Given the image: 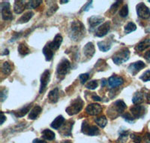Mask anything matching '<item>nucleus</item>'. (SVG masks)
Returning a JSON list of instances; mask_svg holds the SVG:
<instances>
[{
  "label": "nucleus",
  "mask_w": 150,
  "mask_h": 143,
  "mask_svg": "<svg viewBox=\"0 0 150 143\" xmlns=\"http://www.w3.org/2000/svg\"><path fill=\"white\" fill-rule=\"evenodd\" d=\"M86 34V29L83 24L79 21H74L71 24L69 35L74 41H80Z\"/></svg>",
  "instance_id": "nucleus-1"
},
{
  "label": "nucleus",
  "mask_w": 150,
  "mask_h": 143,
  "mask_svg": "<svg viewBox=\"0 0 150 143\" xmlns=\"http://www.w3.org/2000/svg\"><path fill=\"white\" fill-rule=\"evenodd\" d=\"M83 105V101L80 99V97H78L77 99L72 101L71 104L68 108H66L65 111L70 116L74 115V114H77V113H79L82 110Z\"/></svg>",
  "instance_id": "nucleus-2"
},
{
  "label": "nucleus",
  "mask_w": 150,
  "mask_h": 143,
  "mask_svg": "<svg viewBox=\"0 0 150 143\" xmlns=\"http://www.w3.org/2000/svg\"><path fill=\"white\" fill-rule=\"evenodd\" d=\"M130 51L128 48H122L120 51H117L113 56H112V60L116 64L120 65L122 63L126 62L129 59Z\"/></svg>",
  "instance_id": "nucleus-3"
},
{
  "label": "nucleus",
  "mask_w": 150,
  "mask_h": 143,
  "mask_svg": "<svg viewBox=\"0 0 150 143\" xmlns=\"http://www.w3.org/2000/svg\"><path fill=\"white\" fill-rule=\"evenodd\" d=\"M125 109H126V104L122 100H117L111 106L108 113L109 114H110L111 112H112V114L115 113L116 114V116H118L119 114H122L125 110Z\"/></svg>",
  "instance_id": "nucleus-4"
},
{
  "label": "nucleus",
  "mask_w": 150,
  "mask_h": 143,
  "mask_svg": "<svg viewBox=\"0 0 150 143\" xmlns=\"http://www.w3.org/2000/svg\"><path fill=\"white\" fill-rule=\"evenodd\" d=\"M1 13L4 21H11L13 19L10 4L8 2H4L1 4Z\"/></svg>",
  "instance_id": "nucleus-5"
},
{
  "label": "nucleus",
  "mask_w": 150,
  "mask_h": 143,
  "mask_svg": "<svg viewBox=\"0 0 150 143\" xmlns=\"http://www.w3.org/2000/svg\"><path fill=\"white\" fill-rule=\"evenodd\" d=\"M82 132L88 136H96L99 134L98 128L96 126H91L87 121L83 122Z\"/></svg>",
  "instance_id": "nucleus-6"
},
{
  "label": "nucleus",
  "mask_w": 150,
  "mask_h": 143,
  "mask_svg": "<svg viewBox=\"0 0 150 143\" xmlns=\"http://www.w3.org/2000/svg\"><path fill=\"white\" fill-rule=\"evenodd\" d=\"M71 68V63L67 59H62L57 66L56 72L59 75H65L68 72Z\"/></svg>",
  "instance_id": "nucleus-7"
},
{
  "label": "nucleus",
  "mask_w": 150,
  "mask_h": 143,
  "mask_svg": "<svg viewBox=\"0 0 150 143\" xmlns=\"http://www.w3.org/2000/svg\"><path fill=\"white\" fill-rule=\"evenodd\" d=\"M137 15L142 19H148L150 17L149 9L143 2H140L137 5Z\"/></svg>",
  "instance_id": "nucleus-8"
},
{
  "label": "nucleus",
  "mask_w": 150,
  "mask_h": 143,
  "mask_svg": "<svg viewBox=\"0 0 150 143\" xmlns=\"http://www.w3.org/2000/svg\"><path fill=\"white\" fill-rule=\"evenodd\" d=\"M50 79V72L49 70H45L41 77V86H40L39 92L42 93L45 91L47 86L49 84Z\"/></svg>",
  "instance_id": "nucleus-9"
},
{
  "label": "nucleus",
  "mask_w": 150,
  "mask_h": 143,
  "mask_svg": "<svg viewBox=\"0 0 150 143\" xmlns=\"http://www.w3.org/2000/svg\"><path fill=\"white\" fill-rule=\"evenodd\" d=\"M86 112L90 115H98L102 112V107L97 103L89 104L86 109Z\"/></svg>",
  "instance_id": "nucleus-10"
},
{
  "label": "nucleus",
  "mask_w": 150,
  "mask_h": 143,
  "mask_svg": "<svg viewBox=\"0 0 150 143\" xmlns=\"http://www.w3.org/2000/svg\"><path fill=\"white\" fill-rule=\"evenodd\" d=\"M131 112L134 118H140L144 115L146 112V109L144 106H135L131 108Z\"/></svg>",
  "instance_id": "nucleus-11"
},
{
  "label": "nucleus",
  "mask_w": 150,
  "mask_h": 143,
  "mask_svg": "<svg viewBox=\"0 0 150 143\" xmlns=\"http://www.w3.org/2000/svg\"><path fill=\"white\" fill-rule=\"evenodd\" d=\"M145 67L146 64L143 61H137L136 63H134L130 65L129 67H128V70L132 75H135V74L137 73L138 72H140V70L143 69Z\"/></svg>",
  "instance_id": "nucleus-12"
},
{
  "label": "nucleus",
  "mask_w": 150,
  "mask_h": 143,
  "mask_svg": "<svg viewBox=\"0 0 150 143\" xmlns=\"http://www.w3.org/2000/svg\"><path fill=\"white\" fill-rule=\"evenodd\" d=\"M110 23L109 21L105 22L98 28L96 32V36H98V37H103L110 30Z\"/></svg>",
  "instance_id": "nucleus-13"
},
{
  "label": "nucleus",
  "mask_w": 150,
  "mask_h": 143,
  "mask_svg": "<svg viewBox=\"0 0 150 143\" xmlns=\"http://www.w3.org/2000/svg\"><path fill=\"white\" fill-rule=\"evenodd\" d=\"M96 52V48L92 42H88L83 48V54L88 59H90L93 56Z\"/></svg>",
  "instance_id": "nucleus-14"
},
{
  "label": "nucleus",
  "mask_w": 150,
  "mask_h": 143,
  "mask_svg": "<svg viewBox=\"0 0 150 143\" xmlns=\"http://www.w3.org/2000/svg\"><path fill=\"white\" fill-rule=\"evenodd\" d=\"M124 83V80L122 77L116 76V75H113L111 76L109 79H108V84L111 87H116L122 85Z\"/></svg>",
  "instance_id": "nucleus-15"
},
{
  "label": "nucleus",
  "mask_w": 150,
  "mask_h": 143,
  "mask_svg": "<svg viewBox=\"0 0 150 143\" xmlns=\"http://www.w3.org/2000/svg\"><path fill=\"white\" fill-rule=\"evenodd\" d=\"M104 17H101L100 16H92L89 18V27L91 29H94L95 27L98 26L99 24H101L104 21Z\"/></svg>",
  "instance_id": "nucleus-16"
},
{
  "label": "nucleus",
  "mask_w": 150,
  "mask_h": 143,
  "mask_svg": "<svg viewBox=\"0 0 150 143\" xmlns=\"http://www.w3.org/2000/svg\"><path fill=\"white\" fill-rule=\"evenodd\" d=\"M62 42V37L61 35L58 34L55 36L53 41L49 43L48 44H49V46L50 47V48L53 51H56V50H58Z\"/></svg>",
  "instance_id": "nucleus-17"
},
{
  "label": "nucleus",
  "mask_w": 150,
  "mask_h": 143,
  "mask_svg": "<svg viewBox=\"0 0 150 143\" xmlns=\"http://www.w3.org/2000/svg\"><path fill=\"white\" fill-rule=\"evenodd\" d=\"M59 98V92L57 87L52 90L48 94V100L51 103H56L58 102Z\"/></svg>",
  "instance_id": "nucleus-18"
},
{
  "label": "nucleus",
  "mask_w": 150,
  "mask_h": 143,
  "mask_svg": "<svg viewBox=\"0 0 150 143\" xmlns=\"http://www.w3.org/2000/svg\"><path fill=\"white\" fill-rule=\"evenodd\" d=\"M26 9V4L25 1H15L14 5V11L16 14H21Z\"/></svg>",
  "instance_id": "nucleus-19"
},
{
  "label": "nucleus",
  "mask_w": 150,
  "mask_h": 143,
  "mask_svg": "<svg viewBox=\"0 0 150 143\" xmlns=\"http://www.w3.org/2000/svg\"><path fill=\"white\" fill-rule=\"evenodd\" d=\"M42 111V109H41V106H36L33 108L32 110L30 111L29 114V118L30 120H35L38 118V116L39 115L40 113Z\"/></svg>",
  "instance_id": "nucleus-20"
},
{
  "label": "nucleus",
  "mask_w": 150,
  "mask_h": 143,
  "mask_svg": "<svg viewBox=\"0 0 150 143\" xmlns=\"http://www.w3.org/2000/svg\"><path fill=\"white\" fill-rule=\"evenodd\" d=\"M43 54L46 57L47 61H50V60L53 59V51L50 48V47L49 46V44H47L45 48H43Z\"/></svg>",
  "instance_id": "nucleus-21"
},
{
  "label": "nucleus",
  "mask_w": 150,
  "mask_h": 143,
  "mask_svg": "<svg viewBox=\"0 0 150 143\" xmlns=\"http://www.w3.org/2000/svg\"><path fill=\"white\" fill-rule=\"evenodd\" d=\"M64 122H65V118H64L63 116H62V115L58 116V117L55 118L54 121L52 122L51 127L56 129H59L62 125L63 124Z\"/></svg>",
  "instance_id": "nucleus-22"
},
{
  "label": "nucleus",
  "mask_w": 150,
  "mask_h": 143,
  "mask_svg": "<svg viewBox=\"0 0 150 143\" xmlns=\"http://www.w3.org/2000/svg\"><path fill=\"white\" fill-rule=\"evenodd\" d=\"M150 46V39H145L143 41H140L136 47V50L139 51H143L147 48Z\"/></svg>",
  "instance_id": "nucleus-23"
},
{
  "label": "nucleus",
  "mask_w": 150,
  "mask_h": 143,
  "mask_svg": "<svg viewBox=\"0 0 150 143\" xmlns=\"http://www.w3.org/2000/svg\"><path fill=\"white\" fill-rule=\"evenodd\" d=\"M18 52L21 56H26L30 53V50L29 47L25 43H21L18 46Z\"/></svg>",
  "instance_id": "nucleus-24"
},
{
  "label": "nucleus",
  "mask_w": 150,
  "mask_h": 143,
  "mask_svg": "<svg viewBox=\"0 0 150 143\" xmlns=\"http://www.w3.org/2000/svg\"><path fill=\"white\" fill-rule=\"evenodd\" d=\"M33 15H34V13H33V11L26 12V13H25L23 15L21 16V18L17 21V22H18L19 24H25V23H27L28 21L33 17Z\"/></svg>",
  "instance_id": "nucleus-25"
},
{
  "label": "nucleus",
  "mask_w": 150,
  "mask_h": 143,
  "mask_svg": "<svg viewBox=\"0 0 150 143\" xmlns=\"http://www.w3.org/2000/svg\"><path fill=\"white\" fill-rule=\"evenodd\" d=\"M31 108V105H28L26 106H24L23 108L21 109L20 110L17 111L16 112H14V115L17 118H21V117H23V116L26 115L28 112H29V109Z\"/></svg>",
  "instance_id": "nucleus-26"
},
{
  "label": "nucleus",
  "mask_w": 150,
  "mask_h": 143,
  "mask_svg": "<svg viewBox=\"0 0 150 143\" xmlns=\"http://www.w3.org/2000/svg\"><path fill=\"white\" fill-rule=\"evenodd\" d=\"M98 46L100 51H103V52H107L111 48V44L108 42V41H99L98 42Z\"/></svg>",
  "instance_id": "nucleus-27"
},
{
  "label": "nucleus",
  "mask_w": 150,
  "mask_h": 143,
  "mask_svg": "<svg viewBox=\"0 0 150 143\" xmlns=\"http://www.w3.org/2000/svg\"><path fill=\"white\" fill-rule=\"evenodd\" d=\"M42 136L45 139L51 141V140L54 139L56 135H55L54 132H53L52 130H50V129H45V130H43Z\"/></svg>",
  "instance_id": "nucleus-28"
},
{
  "label": "nucleus",
  "mask_w": 150,
  "mask_h": 143,
  "mask_svg": "<svg viewBox=\"0 0 150 143\" xmlns=\"http://www.w3.org/2000/svg\"><path fill=\"white\" fill-rule=\"evenodd\" d=\"M143 101V94L142 92H137L132 98V102L134 104H140Z\"/></svg>",
  "instance_id": "nucleus-29"
},
{
  "label": "nucleus",
  "mask_w": 150,
  "mask_h": 143,
  "mask_svg": "<svg viewBox=\"0 0 150 143\" xmlns=\"http://www.w3.org/2000/svg\"><path fill=\"white\" fill-rule=\"evenodd\" d=\"M95 121H96V123L99 127H101L102 128L106 126V124H108V119H107L105 116L104 115L96 118Z\"/></svg>",
  "instance_id": "nucleus-30"
},
{
  "label": "nucleus",
  "mask_w": 150,
  "mask_h": 143,
  "mask_svg": "<svg viewBox=\"0 0 150 143\" xmlns=\"http://www.w3.org/2000/svg\"><path fill=\"white\" fill-rule=\"evenodd\" d=\"M137 29V26L133 22H129L128 24H127V25H125V32L126 34H128L130 32H134Z\"/></svg>",
  "instance_id": "nucleus-31"
},
{
  "label": "nucleus",
  "mask_w": 150,
  "mask_h": 143,
  "mask_svg": "<svg viewBox=\"0 0 150 143\" xmlns=\"http://www.w3.org/2000/svg\"><path fill=\"white\" fill-rule=\"evenodd\" d=\"M2 73L5 75H8L11 72V67L9 63L8 62H5L2 66Z\"/></svg>",
  "instance_id": "nucleus-32"
},
{
  "label": "nucleus",
  "mask_w": 150,
  "mask_h": 143,
  "mask_svg": "<svg viewBox=\"0 0 150 143\" xmlns=\"http://www.w3.org/2000/svg\"><path fill=\"white\" fill-rule=\"evenodd\" d=\"M42 1H30L26 4V9H34L38 7L41 3Z\"/></svg>",
  "instance_id": "nucleus-33"
},
{
  "label": "nucleus",
  "mask_w": 150,
  "mask_h": 143,
  "mask_svg": "<svg viewBox=\"0 0 150 143\" xmlns=\"http://www.w3.org/2000/svg\"><path fill=\"white\" fill-rule=\"evenodd\" d=\"M128 14V7L127 5H125L120 11V16L122 17H126Z\"/></svg>",
  "instance_id": "nucleus-34"
},
{
  "label": "nucleus",
  "mask_w": 150,
  "mask_h": 143,
  "mask_svg": "<svg viewBox=\"0 0 150 143\" xmlns=\"http://www.w3.org/2000/svg\"><path fill=\"white\" fill-rule=\"evenodd\" d=\"M98 82L97 81H91L89 83L86 84V87L87 89H89V90H95L98 87Z\"/></svg>",
  "instance_id": "nucleus-35"
},
{
  "label": "nucleus",
  "mask_w": 150,
  "mask_h": 143,
  "mask_svg": "<svg viewBox=\"0 0 150 143\" xmlns=\"http://www.w3.org/2000/svg\"><path fill=\"white\" fill-rule=\"evenodd\" d=\"M140 79H141L143 82H149L150 81V70H147L140 77Z\"/></svg>",
  "instance_id": "nucleus-36"
},
{
  "label": "nucleus",
  "mask_w": 150,
  "mask_h": 143,
  "mask_svg": "<svg viewBox=\"0 0 150 143\" xmlns=\"http://www.w3.org/2000/svg\"><path fill=\"white\" fill-rule=\"evenodd\" d=\"M120 3H122V1H117V2H115V3L111 6L110 11V12L112 14H115V13H116V11L118 10V9L120 8Z\"/></svg>",
  "instance_id": "nucleus-37"
},
{
  "label": "nucleus",
  "mask_w": 150,
  "mask_h": 143,
  "mask_svg": "<svg viewBox=\"0 0 150 143\" xmlns=\"http://www.w3.org/2000/svg\"><path fill=\"white\" fill-rule=\"evenodd\" d=\"M57 10H58V6H57V5L55 4V5H52L51 7L48 9L47 12V15L49 16V17H50V16L53 15V14H54L55 12H56Z\"/></svg>",
  "instance_id": "nucleus-38"
},
{
  "label": "nucleus",
  "mask_w": 150,
  "mask_h": 143,
  "mask_svg": "<svg viewBox=\"0 0 150 143\" xmlns=\"http://www.w3.org/2000/svg\"><path fill=\"white\" fill-rule=\"evenodd\" d=\"M79 78H80V82H81V83L85 84L86 82L88 81V79H89V75L88 73L81 74V75H80Z\"/></svg>",
  "instance_id": "nucleus-39"
},
{
  "label": "nucleus",
  "mask_w": 150,
  "mask_h": 143,
  "mask_svg": "<svg viewBox=\"0 0 150 143\" xmlns=\"http://www.w3.org/2000/svg\"><path fill=\"white\" fill-rule=\"evenodd\" d=\"M131 137L134 143L141 142V137H140V136H138V135H137L136 133H132V134L131 135Z\"/></svg>",
  "instance_id": "nucleus-40"
},
{
  "label": "nucleus",
  "mask_w": 150,
  "mask_h": 143,
  "mask_svg": "<svg viewBox=\"0 0 150 143\" xmlns=\"http://www.w3.org/2000/svg\"><path fill=\"white\" fill-rule=\"evenodd\" d=\"M123 118H125V120L126 121H128V122H133L134 121V117L132 116V114H129V113H125V114H123L122 115Z\"/></svg>",
  "instance_id": "nucleus-41"
},
{
  "label": "nucleus",
  "mask_w": 150,
  "mask_h": 143,
  "mask_svg": "<svg viewBox=\"0 0 150 143\" xmlns=\"http://www.w3.org/2000/svg\"><path fill=\"white\" fill-rule=\"evenodd\" d=\"M0 97H1V101L3 102L4 99L7 97V94H6V90H1V93H0Z\"/></svg>",
  "instance_id": "nucleus-42"
},
{
  "label": "nucleus",
  "mask_w": 150,
  "mask_h": 143,
  "mask_svg": "<svg viewBox=\"0 0 150 143\" xmlns=\"http://www.w3.org/2000/svg\"><path fill=\"white\" fill-rule=\"evenodd\" d=\"M92 1H91V2H88V3H87L86 5L85 6H84V7L83 8L82 11H86L89 10V8H90V6H91V5H92Z\"/></svg>",
  "instance_id": "nucleus-43"
},
{
  "label": "nucleus",
  "mask_w": 150,
  "mask_h": 143,
  "mask_svg": "<svg viewBox=\"0 0 150 143\" xmlns=\"http://www.w3.org/2000/svg\"><path fill=\"white\" fill-rule=\"evenodd\" d=\"M144 140H145L146 143H150V133H146L145 136H144Z\"/></svg>",
  "instance_id": "nucleus-44"
},
{
  "label": "nucleus",
  "mask_w": 150,
  "mask_h": 143,
  "mask_svg": "<svg viewBox=\"0 0 150 143\" xmlns=\"http://www.w3.org/2000/svg\"><path fill=\"white\" fill-rule=\"evenodd\" d=\"M92 99L95 101H101V97H98V96L96 95V94H94V95H92Z\"/></svg>",
  "instance_id": "nucleus-45"
},
{
  "label": "nucleus",
  "mask_w": 150,
  "mask_h": 143,
  "mask_svg": "<svg viewBox=\"0 0 150 143\" xmlns=\"http://www.w3.org/2000/svg\"><path fill=\"white\" fill-rule=\"evenodd\" d=\"M144 58H145L146 60H148V61H150V50L147 51V52H146V54H144Z\"/></svg>",
  "instance_id": "nucleus-46"
},
{
  "label": "nucleus",
  "mask_w": 150,
  "mask_h": 143,
  "mask_svg": "<svg viewBox=\"0 0 150 143\" xmlns=\"http://www.w3.org/2000/svg\"><path fill=\"white\" fill-rule=\"evenodd\" d=\"M33 143H47L46 142L44 141V140L38 139H35L33 140Z\"/></svg>",
  "instance_id": "nucleus-47"
},
{
  "label": "nucleus",
  "mask_w": 150,
  "mask_h": 143,
  "mask_svg": "<svg viewBox=\"0 0 150 143\" xmlns=\"http://www.w3.org/2000/svg\"><path fill=\"white\" fill-rule=\"evenodd\" d=\"M1 114H2V117H1V124H3L4 121H5V120H6V117H5V116L4 115V114L2 112L1 113Z\"/></svg>",
  "instance_id": "nucleus-48"
},
{
  "label": "nucleus",
  "mask_w": 150,
  "mask_h": 143,
  "mask_svg": "<svg viewBox=\"0 0 150 143\" xmlns=\"http://www.w3.org/2000/svg\"><path fill=\"white\" fill-rule=\"evenodd\" d=\"M107 84V80L106 79H102V83H101V85L104 86Z\"/></svg>",
  "instance_id": "nucleus-49"
},
{
  "label": "nucleus",
  "mask_w": 150,
  "mask_h": 143,
  "mask_svg": "<svg viewBox=\"0 0 150 143\" xmlns=\"http://www.w3.org/2000/svg\"><path fill=\"white\" fill-rule=\"evenodd\" d=\"M147 101H148V103L150 104V92L147 94Z\"/></svg>",
  "instance_id": "nucleus-50"
},
{
  "label": "nucleus",
  "mask_w": 150,
  "mask_h": 143,
  "mask_svg": "<svg viewBox=\"0 0 150 143\" xmlns=\"http://www.w3.org/2000/svg\"><path fill=\"white\" fill-rule=\"evenodd\" d=\"M4 52H5V54H2V55H5V54H9V51H8V49L5 50V51H4Z\"/></svg>",
  "instance_id": "nucleus-51"
},
{
  "label": "nucleus",
  "mask_w": 150,
  "mask_h": 143,
  "mask_svg": "<svg viewBox=\"0 0 150 143\" xmlns=\"http://www.w3.org/2000/svg\"><path fill=\"white\" fill-rule=\"evenodd\" d=\"M63 143H71V142L69 141V140H67V141H64Z\"/></svg>",
  "instance_id": "nucleus-52"
},
{
  "label": "nucleus",
  "mask_w": 150,
  "mask_h": 143,
  "mask_svg": "<svg viewBox=\"0 0 150 143\" xmlns=\"http://www.w3.org/2000/svg\"><path fill=\"white\" fill-rule=\"evenodd\" d=\"M68 2V1H60V3H67Z\"/></svg>",
  "instance_id": "nucleus-53"
},
{
  "label": "nucleus",
  "mask_w": 150,
  "mask_h": 143,
  "mask_svg": "<svg viewBox=\"0 0 150 143\" xmlns=\"http://www.w3.org/2000/svg\"><path fill=\"white\" fill-rule=\"evenodd\" d=\"M149 2H150V0H149Z\"/></svg>",
  "instance_id": "nucleus-54"
}]
</instances>
